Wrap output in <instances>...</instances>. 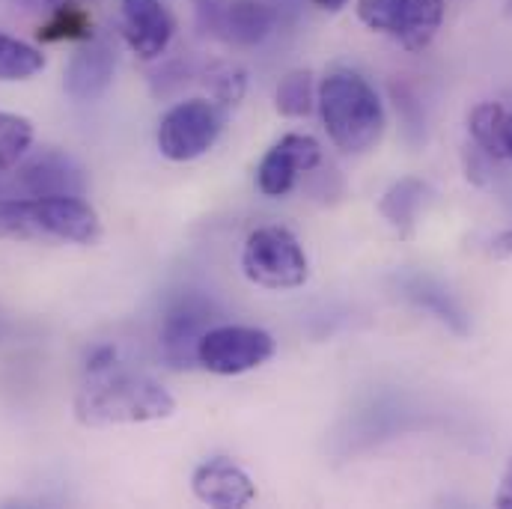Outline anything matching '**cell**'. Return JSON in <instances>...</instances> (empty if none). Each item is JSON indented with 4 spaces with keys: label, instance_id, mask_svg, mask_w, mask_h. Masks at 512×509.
I'll return each mask as SVG.
<instances>
[{
    "label": "cell",
    "instance_id": "obj_21",
    "mask_svg": "<svg viewBox=\"0 0 512 509\" xmlns=\"http://www.w3.org/2000/svg\"><path fill=\"white\" fill-rule=\"evenodd\" d=\"M277 111L283 117H307L316 105L313 99V75L307 69H295L289 75H283V81L277 84Z\"/></svg>",
    "mask_w": 512,
    "mask_h": 509
},
{
    "label": "cell",
    "instance_id": "obj_5",
    "mask_svg": "<svg viewBox=\"0 0 512 509\" xmlns=\"http://www.w3.org/2000/svg\"><path fill=\"white\" fill-rule=\"evenodd\" d=\"M224 131V108L209 99L173 105L158 123V149L170 161H194L206 155Z\"/></svg>",
    "mask_w": 512,
    "mask_h": 509
},
{
    "label": "cell",
    "instance_id": "obj_6",
    "mask_svg": "<svg viewBox=\"0 0 512 509\" xmlns=\"http://www.w3.org/2000/svg\"><path fill=\"white\" fill-rule=\"evenodd\" d=\"M358 18L405 51H423L441 30L444 0H358Z\"/></svg>",
    "mask_w": 512,
    "mask_h": 509
},
{
    "label": "cell",
    "instance_id": "obj_4",
    "mask_svg": "<svg viewBox=\"0 0 512 509\" xmlns=\"http://www.w3.org/2000/svg\"><path fill=\"white\" fill-rule=\"evenodd\" d=\"M245 277L265 289H298L307 280V256L286 227H259L242 251Z\"/></svg>",
    "mask_w": 512,
    "mask_h": 509
},
{
    "label": "cell",
    "instance_id": "obj_9",
    "mask_svg": "<svg viewBox=\"0 0 512 509\" xmlns=\"http://www.w3.org/2000/svg\"><path fill=\"white\" fill-rule=\"evenodd\" d=\"M322 161V146L310 134L280 137L256 167V185L265 197H283L292 191L301 173L316 170Z\"/></svg>",
    "mask_w": 512,
    "mask_h": 509
},
{
    "label": "cell",
    "instance_id": "obj_18",
    "mask_svg": "<svg viewBox=\"0 0 512 509\" xmlns=\"http://www.w3.org/2000/svg\"><path fill=\"white\" fill-rule=\"evenodd\" d=\"M45 69V54L0 30V81H27Z\"/></svg>",
    "mask_w": 512,
    "mask_h": 509
},
{
    "label": "cell",
    "instance_id": "obj_10",
    "mask_svg": "<svg viewBox=\"0 0 512 509\" xmlns=\"http://www.w3.org/2000/svg\"><path fill=\"white\" fill-rule=\"evenodd\" d=\"M212 328V310L200 298H182L176 307L167 310L161 322V358L173 370H191L197 364V349L203 334Z\"/></svg>",
    "mask_w": 512,
    "mask_h": 509
},
{
    "label": "cell",
    "instance_id": "obj_8",
    "mask_svg": "<svg viewBox=\"0 0 512 509\" xmlns=\"http://www.w3.org/2000/svg\"><path fill=\"white\" fill-rule=\"evenodd\" d=\"M194 12L203 36L242 48L259 45L274 27V12L262 0H194Z\"/></svg>",
    "mask_w": 512,
    "mask_h": 509
},
{
    "label": "cell",
    "instance_id": "obj_27",
    "mask_svg": "<svg viewBox=\"0 0 512 509\" xmlns=\"http://www.w3.org/2000/svg\"><path fill=\"white\" fill-rule=\"evenodd\" d=\"M316 6H322V9H328V12H337V9H343L349 0H313Z\"/></svg>",
    "mask_w": 512,
    "mask_h": 509
},
{
    "label": "cell",
    "instance_id": "obj_3",
    "mask_svg": "<svg viewBox=\"0 0 512 509\" xmlns=\"http://www.w3.org/2000/svg\"><path fill=\"white\" fill-rule=\"evenodd\" d=\"M319 114L328 137L343 149V152H367L382 140L384 131V108L379 93L367 78L358 72H331L322 78L319 93Z\"/></svg>",
    "mask_w": 512,
    "mask_h": 509
},
{
    "label": "cell",
    "instance_id": "obj_22",
    "mask_svg": "<svg viewBox=\"0 0 512 509\" xmlns=\"http://www.w3.org/2000/svg\"><path fill=\"white\" fill-rule=\"evenodd\" d=\"M206 84L218 108H236L245 96V72L227 63H218L206 72Z\"/></svg>",
    "mask_w": 512,
    "mask_h": 509
},
{
    "label": "cell",
    "instance_id": "obj_24",
    "mask_svg": "<svg viewBox=\"0 0 512 509\" xmlns=\"http://www.w3.org/2000/svg\"><path fill=\"white\" fill-rule=\"evenodd\" d=\"M492 256H495V259H510L512 256V230H504L501 236H495V242H492Z\"/></svg>",
    "mask_w": 512,
    "mask_h": 509
},
{
    "label": "cell",
    "instance_id": "obj_23",
    "mask_svg": "<svg viewBox=\"0 0 512 509\" xmlns=\"http://www.w3.org/2000/svg\"><path fill=\"white\" fill-rule=\"evenodd\" d=\"M114 361H117V349H114V346H105V349H99V352H93V355H90V361H87V373H90V376L105 373V370L117 367Z\"/></svg>",
    "mask_w": 512,
    "mask_h": 509
},
{
    "label": "cell",
    "instance_id": "obj_11",
    "mask_svg": "<svg viewBox=\"0 0 512 509\" xmlns=\"http://www.w3.org/2000/svg\"><path fill=\"white\" fill-rule=\"evenodd\" d=\"M15 185L24 191V197H84L87 176L72 155L60 149H42L18 167Z\"/></svg>",
    "mask_w": 512,
    "mask_h": 509
},
{
    "label": "cell",
    "instance_id": "obj_25",
    "mask_svg": "<svg viewBox=\"0 0 512 509\" xmlns=\"http://www.w3.org/2000/svg\"><path fill=\"white\" fill-rule=\"evenodd\" d=\"M495 504L498 507H512V465L510 471H507V477H504V483H501V492H498V498H495Z\"/></svg>",
    "mask_w": 512,
    "mask_h": 509
},
{
    "label": "cell",
    "instance_id": "obj_2",
    "mask_svg": "<svg viewBox=\"0 0 512 509\" xmlns=\"http://www.w3.org/2000/svg\"><path fill=\"white\" fill-rule=\"evenodd\" d=\"M102 221L81 197H9L0 200V239L96 245Z\"/></svg>",
    "mask_w": 512,
    "mask_h": 509
},
{
    "label": "cell",
    "instance_id": "obj_15",
    "mask_svg": "<svg viewBox=\"0 0 512 509\" xmlns=\"http://www.w3.org/2000/svg\"><path fill=\"white\" fill-rule=\"evenodd\" d=\"M399 289L408 301H414L417 307L429 310L435 319H441L444 325H450L456 334H468V316L462 310V304L453 298V292L447 286H441L435 277L426 274H405L399 280Z\"/></svg>",
    "mask_w": 512,
    "mask_h": 509
},
{
    "label": "cell",
    "instance_id": "obj_12",
    "mask_svg": "<svg viewBox=\"0 0 512 509\" xmlns=\"http://www.w3.org/2000/svg\"><path fill=\"white\" fill-rule=\"evenodd\" d=\"M176 21L161 0H123V36L140 60H158L170 39Z\"/></svg>",
    "mask_w": 512,
    "mask_h": 509
},
{
    "label": "cell",
    "instance_id": "obj_26",
    "mask_svg": "<svg viewBox=\"0 0 512 509\" xmlns=\"http://www.w3.org/2000/svg\"><path fill=\"white\" fill-rule=\"evenodd\" d=\"M24 9H54L60 0H18Z\"/></svg>",
    "mask_w": 512,
    "mask_h": 509
},
{
    "label": "cell",
    "instance_id": "obj_19",
    "mask_svg": "<svg viewBox=\"0 0 512 509\" xmlns=\"http://www.w3.org/2000/svg\"><path fill=\"white\" fill-rule=\"evenodd\" d=\"M33 143V123L18 114L0 111V173H9L18 167V161L27 155Z\"/></svg>",
    "mask_w": 512,
    "mask_h": 509
},
{
    "label": "cell",
    "instance_id": "obj_14",
    "mask_svg": "<svg viewBox=\"0 0 512 509\" xmlns=\"http://www.w3.org/2000/svg\"><path fill=\"white\" fill-rule=\"evenodd\" d=\"M117 72V51L108 39H90L66 66V93L75 102H96L105 96Z\"/></svg>",
    "mask_w": 512,
    "mask_h": 509
},
{
    "label": "cell",
    "instance_id": "obj_20",
    "mask_svg": "<svg viewBox=\"0 0 512 509\" xmlns=\"http://www.w3.org/2000/svg\"><path fill=\"white\" fill-rule=\"evenodd\" d=\"M93 21L84 9L72 3H57L48 15V21L39 27L42 42H63V39H90Z\"/></svg>",
    "mask_w": 512,
    "mask_h": 509
},
{
    "label": "cell",
    "instance_id": "obj_13",
    "mask_svg": "<svg viewBox=\"0 0 512 509\" xmlns=\"http://www.w3.org/2000/svg\"><path fill=\"white\" fill-rule=\"evenodd\" d=\"M191 489H194L197 501H203L206 507L242 509L256 501V486L248 477V471L230 459H221V456L203 462L194 471Z\"/></svg>",
    "mask_w": 512,
    "mask_h": 509
},
{
    "label": "cell",
    "instance_id": "obj_1",
    "mask_svg": "<svg viewBox=\"0 0 512 509\" xmlns=\"http://www.w3.org/2000/svg\"><path fill=\"white\" fill-rule=\"evenodd\" d=\"M176 411V399L167 387L131 370H105L90 376V382L75 396V420L81 426H123L152 423Z\"/></svg>",
    "mask_w": 512,
    "mask_h": 509
},
{
    "label": "cell",
    "instance_id": "obj_17",
    "mask_svg": "<svg viewBox=\"0 0 512 509\" xmlns=\"http://www.w3.org/2000/svg\"><path fill=\"white\" fill-rule=\"evenodd\" d=\"M426 197H429L426 182L408 176V179H399V182L384 194L382 203H379V212L390 221V227H396L399 236H411V230H414V224H417V215H420Z\"/></svg>",
    "mask_w": 512,
    "mask_h": 509
},
{
    "label": "cell",
    "instance_id": "obj_7",
    "mask_svg": "<svg viewBox=\"0 0 512 509\" xmlns=\"http://www.w3.org/2000/svg\"><path fill=\"white\" fill-rule=\"evenodd\" d=\"M274 355V340L262 328L218 325L209 328L197 349V364L215 376H239L262 367Z\"/></svg>",
    "mask_w": 512,
    "mask_h": 509
},
{
    "label": "cell",
    "instance_id": "obj_16",
    "mask_svg": "<svg viewBox=\"0 0 512 509\" xmlns=\"http://www.w3.org/2000/svg\"><path fill=\"white\" fill-rule=\"evenodd\" d=\"M474 146L492 161H512V111L498 102H483L468 117Z\"/></svg>",
    "mask_w": 512,
    "mask_h": 509
}]
</instances>
